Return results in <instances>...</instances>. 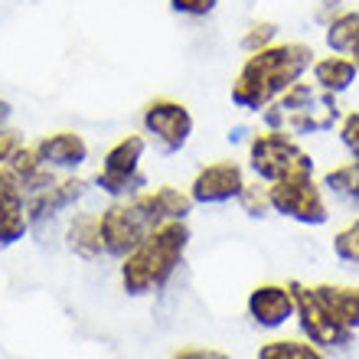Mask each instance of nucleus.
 <instances>
[{
  "label": "nucleus",
  "instance_id": "obj_1",
  "mask_svg": "<svg viewBox=\"0 0 359 359\" xmlns=\"http://www.w3.org/2000/svg\"><path fill=\"white\" fill-rule=\"evenodd\" d=\"M313 59H317V53L304 39H284V43L278 39L262 53H248L245 62L238 66L236 79H232L229 98L242 111L262 114L284 88L307 79Z\"/></svg>",
  "mask_w": 359,
  "mask_h": 359
},
{
  "label": "nucleus",
  "instance_id": "obj_2",
  "mask_svg": "<svg viewBox=\"0 0 359 359\" xmlns=\"http://www.w3.org/2000/svg\"><path fill=\"white\" fill-rule=\"evenodd\" d=\"M189 242H193V232L183 219L161 222L131 255L121 258V268H118L121 291L128 297H147V294L163 291L177 268L183 265Z\"/></svg>",
  "mask_w": 359,
  "mask_h": 359
},
{
  "label": "nucleus",
  "instance_id": "obj_3",
  "mask_svg": "<svg viewBox=\"0 0 359 359\" xmlns=\"http://www.w3.org/2000/svg\"><path fill=\"white\" fill-rule=\"evenodd\" d=\"M98 226H102V248L104 258L131 255L154 229L161 226V216L151 203V193L141 189L131 199H111L104 209H98Z\"/></svg>",
  "mask_w": 359,
  "mask_h": 359
},
{
  "label": "nucleus",
  "instance_id": "obj_4",
  "mask_svg": "<svg viewBox=\"0 0 359 359\" xmlns=\"http://www.w3.org/2000/svg\"><path fill=\"white\" fill-rule=\"evenodd\" d=\"M151 144L141 131H128L102 154V167L95 170L92 187L108 199H131L151 187V177L141 170Z\"/></svg>",
  "mask_w": 359,
  "mask_h": 359
},
{
  "label": "nucleus",
  "instance_id": "obj_5",
  "mask_svg": "<svg viewBox=\"0 0 359 359\" xmlns=\"http://www.w3.org/2000/svg\"><path fill=\"white\" fill-rule=\"evenodd\" d=\"M245 161L248 173L262 183H274V180L287 177V173H317V161L313 154L301 147V141L287 131H252L245 144Z\"/></svg>",
  "mask_w": 359,
  "mask_h": 359
},
{
  "label": "nucleus",
  "instance_id": "obj_6",
  "mask_svg": "<svg viewBox=\"0 0 359 359\" xmlns=\"http://www.w3.org/2000/svg\"><path fill=\"white\" fill-rule=\"evenodd\" d=\"M193 111L180 98L170 95H154L141 108V134L147 137L151 147L163 157H177L187 151V144L193 141Z\"/></svg>",
  "mask_w": 359,
  "mask_h": 359
},
{
  "label": "nucleus",
  "instance_id": "obj_7",
  "mask_svg": "<svg viewBox=\"0 0 359 359\" xmlns=\"http://www.w3.org/2000/svg\"><path fill=\"white\" fill-rule=\"evenodd\" d=\"M271 212L301 226H327L330 222V203L320 180L313 173H287V177L268 183Z\"/></svg>",
  "mask_w": 359,
  "mask_h": 359
},
{
  "label": "nucleus",
  "instance_id": "obj_8",
  "mask_svg": "<svg viewBox=\"0 0 359 359\" xmlns=\"http://www.w3.org/2000/svg\"><path fill=\"white\" fill-rule=\"evenodd\" d=\"M291 291H294V301H297V311H294V320H297V330L307 343H313L317 350H343V346H350L353 337L343 323H337L327 307L317 301V294H313L311 284L304 281H291Z\"/></svg>",
  "mask_w": 359,
  "mask_h": 359
},
{
  "label": "nucleus",
  "instance_id": "obj_9",
  "mask_svg": "<svg viewBox=\"0 0 359 359\" xmlns=\"http://www.w3.org/2000/svg\"><path fill=\"white\" fill-rule=\"evenodd\" d=\"M245 183L248 177L242 163L232 161V157H219V161L203 163L193 173L187 193L196 206H226V203H236Z\"/></svg>",
  "mask_w": 359,
  "mask_h": 359
},
{
  "label": "nucleus",
  "instance_id": "obj_10",
  "mask_svg": "<svg viewBox=\"0 0 359 359\" xmlns=\"http://www.w3.org/2000/svg\"><path fill=\"white\" fill-rule=\"evenodd\" d=\"M92 183L82 180L79 173H62L53 187L39 189L33 196H27V216H29V232H39L46 222H56L62 212L76 209L82 199L88 196Z\"/></svg>",
  "mask_w": 359,
  "mask_h": 359
},
{
  "label": "nucleus",
  "instance_id": "obj_11",
  "mask_svg": "<svg viewBox=\"0 0 359 359\" xmlns=\"http://www.w3.org/2000/svg\"><path fill=\"white\" fill-rule=\"evenodd\" d=\"M297 301H294L291 281H262L245 297V313L258 330H281L294 320Z\"/></svg>",
  "mask_w": 359,
  "mask_h": 359
},
{
  "label": "nucleus",
  "instance_id": "obj_12",
  "mask_svg": "<svg viewBox=\"0 0 359 359\" xmlns=\"http://www.w3.org/2000/svg\"><path fill=\"white\" fill-rule=\"evenodd\" d=\"M36 151H39V161L43 167H49L53 173H79L82 167L88 163V141L82 137L79 131H49L43 134L36 141Z\"/></svg>",
  "mask_w": 359,
  "mask_h": 359
},
{
  "label": "nucleus",
  "instance_id": "obj_13",
  "mask_svg": "<svg viewBox=\"0 0 359 359\" xmlns=\"http://www.w3.org/2000/svg\"><path fill=\"white\" fill-rule=\"evenodd\" d=\"M7 173V170H4ZM29 236V216H27V193L20 189L13 177H4L0 187V245H17Z\"/></svg>",
  "mask_w": 359,
  "mask_h": 359
},
{
  "label": "nucleus",
  "instance_id": "obj_14",
  "mask_svg": "<svg viewBox=\"0 0 359 359\" xmlns=\"http://www.w3.org/2000/svg\"><path fill=\"white\" fill-rule=\"evenodd\" d=\"M340 118H343V108H340V102H337V95L320 92V98H317L313 108L297 111V114H284V131L294 134L297 141H301V137H317V134L337 131Z\"/></svg>",
  "mask_w": 359,
  "mask_h": 359
},
{
  "label": "nucleus",
  "instance_id": "obj_15",
  "mask_svg": "<svg viewBox=\"0 0 359 359\" xmlns=\"http://www.w3.org/2000/svg\"><path fill=\"white\" fill-rule=\"evenodd\" d=\"M311 82L320 88L323 95H346L353 86L359 82V69L353 62V56H340V53H327V56H317L311 66Z\"/></svg>",
  "mask_w": 359,
  "mask_h": 359
},
{
  "label": "nucleus",
  "instance_id": "obj_16",
  "mask_svg": "<svg viewBox=\"0 0 359 359\" xmlns=\"http://www.w3.org/2000/svg\"><path fill=\"white\" fill-rule=\"evenodd\" d=\"M66 248L72 255L86 258V262H95V258H104L102 248V226H98V212L92 209H82V212H72L66 222Z\"/></svg>",
  "mask_w": 359,
  "mask_h": 359
},
{
  "label": "nucleus",
  "instance_id": "obj_17",
  "mask_svg": "<svg viewBox=\"0 0 359 359\" xmlns=\"http://www.w3.org/2000/svg\"><path fill=\"white\" fill-rule=\"evenodd\" d=\"M317 301L337 317V323H343L350 333H359V284H333L320 281L311 284Z\"/></svg>",
  "mask_w": 359,
  "mask_h": 359
},
{
  "label": "nucleus",
  "instance_id": "obj_18",
  "mask_svg": "<svg viewBox=\"0 0 359 359\" xmlns=\"http://www.w3.org/2000/svg\"><path fill=\"white\" fill-rule=\"evenodd\" d=\"M359 43V10L356 7H343L340 13H333L323 23V46L327 53H340L350 56Z\"/></svg>",
  "mask_w": 359,
  "mask_h": 359
},
{
  "label": "nucleus",
  "instance_id": "obj_19",
  "mask_svg": "<svg viewBox=\"0 0 359 359\" xmlns=\"http://www.w3.org/2000/svg\"><path fill=\"white\" fill-rule=\"evenodd\" d=\"M320 187L330 199H337L343 206L359 209V161H346V163L330 167V170H323Z\"/></svg>",
  "mask_w": 359,
  "mask_h": 359
},
{
  "label": "nucleus",
  "instance_id": "obj_20",
  "mask_svg": "<svg viewBox=\"0 0 359 359\" xmlns=\"http://www.w3.org/2000/svg\"><path fill=\"white\" fill-rule=\"evenodd\" d=\"M147 193H151V203L157 209L161 222H170V219H183L187 222L193 206H196L187 189H180V187H147Z\"/></svg>",
  "mask_w": 359,
  "mask_h": 359
},
{
  "label": "nucleus",
  "instance_id": "obj_21",
  "mask_svg": "<svg viewBox=\"0 0 359 359\" xmlns=\"http://www.w3.org/2000/svg\"><path fill=\"white\" fill-rule=\"evenodd\" d=\"M317 98H320V88L313 86V82H307V79H301V82H294L291 88H284L274 102H278V108H281L284 114H297V111L313 108Z\"/></svg>",
  "mask_w": 359,
  "mask_h": 359
},
{
  "label": "nucleus",
  "instance_id": "obj_22",
  "mask_svg": "<svg viewBox=\"0 0 359 359\" xmlns=\"http://www.w3.org/2000/svg\"><path fill=\"white\" fill-rule=\"evenodd\" d=\"M278 36H281V27L274 20H252L245 27V33H242V39H238V46L248 56V53H262L271 43H278Z\"/></svg>",
  "mask_w": 359,
  "mask_h": 359
},
{
  "label": "nucleus",
  "instance_id": "obj_23",
  "mask_svg": "<svg viewBox=\"0 0 359 359\" xmlns=\"http://www.w3.org/2000/svg\"><path fill=\"white\" fill-rule=\"evenodd\" d=\"M238 209L245 212L248 219H268L271 216V196H268V183L255 180V183H245V189L238 193Z\"/></svg>",
  "mask_w": 359,
  "mask_h": 359
},
{
  "label": "nucleus",
  "instance_id": "obj_24",
  "mask_svg": "<svg viewBox=\"0 0 359 359\" xmlns=\"http://www.w3.org/2000/svg\"><path fill=\"white\" fill-rule=\"evenodd\" d=\"M333 255L340 258L343 265L359 268V216L350 219V222L333 236Z\"/></svg>",
  "mask_w": 359,
  "mask_h": 359
},
{
  "label": "nucleus",
  "instance_id": "obj_25",
  "mask_svg": "<svg viewBox=\"0 0 359 359\" xmlns=\"http://www.w3.org/2000/svg\"><path fill=\"white\" fill-rule=\"evenodd\" d=\"M337 137H340L343 151L350 154V161H359V108L343 111L340 124H337Z\"/></svg>",
  "mask_w": 359,
  "mask_h": 359
},
{
  "label": "nucleus",
  "instance_id": "obj_26",
  "mask_svg": "<svg viewBox=\"0 0 359 359\" xmlns=\"http://www.w3.org/2000/svg\"><path fill=\"white\" fill-rule=\"evenodd\" d=\"M167 4H170V10L177 13V17L206 20V17H212V13H216L222 0H167Z\"/></svg>",
  "mask_w": 359,
  "mask_h": 359
},
{
  "label": "nucleus",
  "instance_id": "obj_27",
  "mask_svg": "<svg viewBox=\"0 0 359 359\" xmlns=\"http://www.w3.org/2000/svg\"><path fill=\"white\" fill-rule=\"evenodd\" d=\"M23 144H27V141H23V131H17L13 124L0 128V167H4V163H7L10 157L23 147Z\"/></svg>",
  "mask_w": 359,
  "mask_h": 359
},
{
  "label": "nucleus",
  "instance_id": "obj_28",
  "mask_svg": "<svg viewBox=\"0 0 359 359\" xmlns=\"http://www.w3.org/2000/svg\"><path fill=\"white\" fill-rule=\"evenodd\" d=\"M167 359H229V356L222 350H216V346H180Z\"/></svg>",
  "mask_w": 359,
  "mask_h": 359
},
{
  "label": "nucleus",
  "instance_id": "obj_29",
  "mask_svg": "<svg viewBox=\"0 0 359 359\" xmlns=\"http://www.w3.org/2000/svg\"><path fill=\"white\" fill-rule=\"evenodd\" d=\"M340 10H343V0H320V7H317V20L327 23V20H330L333 13H340Z\"/></svg>",
  "mask_w": 359,
  "mask_h": 359
},
{
  "label": "nucleus",
  "instance_id": "obj_30",
  "mask_svg": "<svg viewBox=\"0 0 359 359\" xmlns=\"http://www.w3.org/2000/svg\"><path fill=\"white\" fill-rule=\"evenodd\" d=\"M10 121H13V104L0 98V128H7Z\"/></svg>",
  "mask_w": 359,
  "mask_h": 359
},
{
  "label": "nucleus",
  "instance_id": "obj_31",
  "mask_svg": "<svg viewBox=\"0 0 359 359\" xmlns=\"http://www.w3.org/2000/svg\"><path fill=\"white\" fill-rule=\"evenodd\" d=\"M350 56H353V62H356V69H359V43H356V49H353Z\"/></svg>",
  "mask_w": 359,
  "mask_h": 359
},
{
  "label": "nucleus",
  "instance_id": "obj_32",
  "mask_svg": "<svg viewBox=\"0 0 359 359\" xmlns=\"http://www.w3.org/2000/svg\"><path fill=\"white\" fill-rule=\"evenodd\" d=\"M4 177H7V173H4V167H0V187H4Z\"/></svg>",
  "mask_w": 359,
  "mask_h": 359
}]
</instances>
